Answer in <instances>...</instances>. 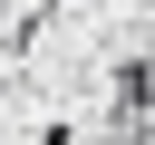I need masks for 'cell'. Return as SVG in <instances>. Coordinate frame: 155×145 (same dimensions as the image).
I'll list each match as a JSON object with an SVG mask.
<instances>
[{"instance_id":"6da1fadb","label":"cell","mask_w":155,"mask_h":145,"mask_svg":"<svg viewBox=\"0 0 155 145\" xmlns=\"http://www.w3.org/2000/svg\"><path fill=\"white\" fill-rule=\"evenodd\" d=\"M107 135L116 145H145V48H126L116 77H107Z\"/></svg>"}]
</instances>
